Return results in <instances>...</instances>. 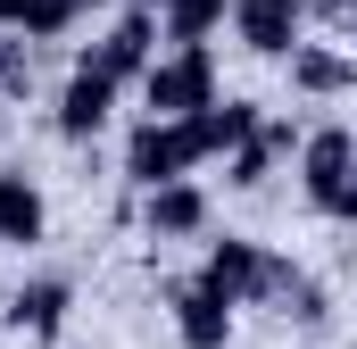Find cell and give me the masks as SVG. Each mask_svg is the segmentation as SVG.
I'll use <instances>...</instances> for the list:
<instances>
[{
  "instance_id": "cell-1",
  "label": "cell",
  "mask_w": 357,
  "mask_h": 349,
  "mask_svg": "<svg viewBox=\"0 0 357 349\" xmlns=\"http://www.w3.org/2000/svg\"><path fill=\"white\" fill-rule=\"evenodd\" d=\"M208 158H225V150H216L208 108H199V117H142V125H133V142H125V183H133V191H150V183L199 174Z\"/></svg>"
},
{
  "instance_id": "cell-8",
  "label": "cell",
  "mask_w": 357,
  "mask_h": 349,
  "mask_svg": "<svg viewBox=\"0 0 357 349\" xmlns=\"http://www.w3.org/2000/svg\"><path fill=\"white\" fill-rule=\"evenodd\" d=\"M116 84H142L150 75V59H158V8H125L108 34H100V50H91Z\"/></svg>"
},
{
  "instance_id": "cell-4",
  "label": "cell",
  "mask_w": 357,
  "mask_h": 349,
  "mask_svg": "<svg viewBox=\"0 0 357 349\" xmlns=\"http://www.w3.org/2000/svg\"><path fill=\"white\" fill-rule=\"evenodd\" d=\"M199 283H216L233 308H258V299H282V291L299 283V266H282L266 242H250V233H225V242H208Z\"/></svg>"
},
{
  "instance_id": "cell-14",
  "label": "cell",
  "mask_w": 357,
  "mask_h": 349,
  "mask_svg": "<svg viewBox=\"0 0 357 349\" xmlns=\"http://www.w3.org/2000/svg\"><path fill=\"white\" fill-rule=\"evenodd\" d=\"M75 17H84V8H75V0H33V8H25V25H17V34H25V42H59V34H67V25H75Z\"/></svg>"
},
{
  "instance_id": "cell-16",
  "label": "cell",
  "mask_w": 357,
  "mask_h": 349,
  "mask_svg": "<svg viewBox=\"0 0 357 349\" xmlns=\"http://www.w3.org/2000/svg\"><path fill=\"white\" fill-rule=\"evenodd\" d=\"M75 8H116V0H75Z\"/></svg>"
},
{
  "instance_id": "cell-12",
  "label": "cell",
  "mask_w": 357,
  "mask_h": 349,
  "mask_svg": "<svg viewBox=\"0 0 357 349\" xmlns=\"http://www.w3.org/2000/svg\"><path fill=\"white\" fill-rule=\"evenodd\" d=\"M50 233V208H42V191H33V174L0 167V242L8 250H33Z\"/></svg>"
},
{
  "instance_id": "cell-5",
  "label": "cell",
  "mask_w": 357,
  "mask_h": 349,
  "mask_svg": "<svg viewBox=\"0 0 357 349\" xmlns=\"http://www.w3.org/2000/svg\"><path fill=\"white\" fill-rule=\"evenodd\" d=\"M116 91H125V84H116V75L84 50V59H75V75L59 84V117H50V125H59V142H91V133L116 117Z\"/></svg>"
},
{
  "instance_id": "cell-13",
  "label": "cell",
  "mask_w": 357,
  "mask_h": 349,
  "mask_svg": "<svg viewBox=\"0 0 357 349\" xmlns=\"http://www.w3.org/2000/svg\"><path fill=\"white\" fill-rule=\"evenodd\" d=\"M67 283L59 274H33V283H17V299H8V333H33V341H50L59 325H67Z\"/></svg>"
},
{
  "instance_id": "cell-3",
  "label": "cell",
  "mask_w": 357,
  "mask_h": 349,
  "mask_svg": "<svg viewBox=\"0 0 357 349\" xmlns=\"http://www.w3.org/2000/svg\"><path fill=\"white\" fill-rule=\"evenodd\" d=\"M133 91H142L150 117H199L208 100H225V75H216V50L208 42H175V50L150 59V75Z\"/></svg>"
},
{
  "instance_id": "cell-15",
  "label": "cell",
  "mask_w": 357,
  "mask_h": 349,
  "mask_svg": "<svg viewBox=\"0 0 357 349\" xmlns=\"http://www.w3.org/2000/svg\"><path fill=\"white\" fill-rule=\"evenodd\" d=\"M333 17H341V34H357V0H333Z\"/></svg>"
},
{
  "instance_id": "cell-9",
  "label": "cell",
  "mask_w": 357,
  "mask_h": 349,
  "mask_svg": "<svg viewBox=\"0 0 357 349\" xmlns=\"http://www.w3.org/2000/svg\"><path fill=\"white\" fill-rule=\"evenodd\" d=\"M175 341L183 349H233V299L216 283H183L175 291Z\"/></svg>"
},
{
  "instance_id": "cell-10",
  "label": "cell",
  "mask_w": 357,
  "mask_h": 349,
  "mask_svg": "<svg viewBox=\"0 0 357 349\" xmlns=\"http://www.w3.org/2000/svg\"><path fill=\"white\" fill-rule=\"evenodd\" d=\"M282 67H291V91H307V100L357 91V59H349V50H333V42H299Z\"/></svg>"
},
{
  "instance_id": "cell-6",
  "label": "cell",
  "mask_w": 357,
  "mask_h": 349,
  "mask_svg": "<svg viewBox=\"0 0 357 349\" xmlns=\"http://www.w3.org/2000/svg\"><path fill=\"white\" fill-rule=\"evenodd\" d=\"M225 25H233V42L250 59H291L307 42V0H233Z\"/></svg>"
},
{
  "instance_id": "cell-11",
  "label": "cell",
  "mask_w": 357,
  "mask_h": 349,
  "mask_svg": "<svg viewBox=\"0 0 357 349\" xmlns=\"http://www.w3.org/2000/svg\"><path fill=\"white\" fill-rule=\"evenodd\" d=\"M274 158H299V133L266 117V125H258L241 150H225V183H233V191H258V183L274 174Z\"/></svg>"
},
{
  "instance_id": "cell-2",
  "label": "cell",
  "mask_w": 357,
  "mask_h": 349,
  "mask_svg": "<svg viewBox=\"0 0 357 349\" xmlns=\"http://www.w3.org/2000/svg\"><path fill=\"white\" fill-rule=\"evenodd\" d=\"M299 191H307L316 216L357 225V133H349V125H316V133H299Z\"/></svg>"
},
{
  "instance_id": "cell-7",
  "label": "cell",
  "mask_w": 357,
  "mask_h": 349,
  "mask_svg": "<svg viewBox=\"0 0 357 349\" xmlns=\"http://www.w3.org/2000/svg\"><path fill=\"white\" fill-rule=\"evenodd\" d=\"M142 225H150V242H191V233H208V191L175 174V183H150L142 191Z\"/></svg>"
}]
</instances>
